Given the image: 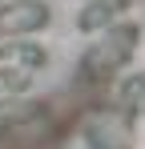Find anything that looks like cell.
<instances>
[{
	"label": "cell",
	"instance_id": "obj_1",
	"mask_svg": "<svg viewBox=\"0 0 145 149\" xmlns=\"http://www.w3.org/2000/svg\"><path fill=\"white\" fill-rule=\"evenodd\" d=\"M36 20H45V8L40 4H16L8 16H0V32H24Z\"/></svg>",
	"mask_w": 145,
	"mask_h": 149
},
{
	"label": "cell",
	"instance_id": "obj_2",
	"mask_svg": "<svg viewBox=\"0 0 145 149\" xmlns=\"http://www.w3.org/2000/svg\"><path fill=\"white\" fill-rule=\"evenodd\" d=\"M0 8H4V0H0Z\"/></svg>",
	"mask_w": 145,
	"mask_h": 149
}]
</instances>
